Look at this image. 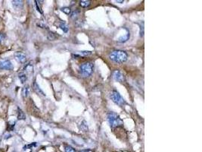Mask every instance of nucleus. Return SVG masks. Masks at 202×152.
Returning <instances> with one entry per match:
<instances>
[{"label":"nucleus","instance_id":"f257e3e1","mask_svg":"<svg viewBox=\"0 0 202 152\" xmlns=\"http://www.w3.org/2000/svg\"><path fill=\"white\" fill-rule=\"evenodd\" d=\"M110 59L116 63H124L127 60L128 56L123 50H114L109 55Z\"/></svg>","mask_w":202,"mask_h":152},{"label":"nucleus","instance_id":"f03ea898","mask_svg":"<svg viewBox=\"0 0 202 152\" xmlns=\"http://www.w3.org/2000/svg\"><path fill=\"white\" fill-rule=\"evenodd\" d=\"M108 121L110 126L113 129L122 126L124 125V122L120 119V117L114 112H110L108 114Z\"/></svg>","mask_w":202,"mask_h":152},{"label":"nucleus","instance_id":"7ed1b4c3","mask_svg":"<svg viewBox=\"0 0 202 152\" xmlns=\"http://www.w3.org/2000/svg\"><path fill=\"white\" fill-rule=\"evenodd\" d=\"M93 69H94V66H93V63L91 62H84L79 67L80 73L84 77H88V76L91 75L92 71H93Z\"/></svg>","mask_w":202,"mask_h":152},{"label":"nucleus","instance_id":"20e7f679","mask_svg":"<svg viewBox=\"0 0 202 152\" xmlns=\"http://www.w3.org/2000/svg\"><path fill=\"white\" fill-rule=\"evenodd\" d=\"M111 99L112 101L118 106H123L125 104L124 98L121 97V95L119 94L117 91H112L111 93Z\"/></svg>","mask_w":202,"mask_h":152},{"label":"nucleus","instance_id":"39448f33","mask_svg":"<svg viewBox=\"0 0 202 152\" xmlns=\"http://www.w3.org/2000/svg\"><path fill=\"white\" fill-rule=\"evenodd\" d=\"M14 68L12 63L9 59H0V69L12 70Z\"/></svg>","mask_w":202,"mask_h":152},{"label":"nucleus","instance_id":"423d86ee","mask_svg":"<svg viewBox=\"0 0 202 152\" xmlns=\"http://www.w3.org/2000/svg\"><path fill=\"white\" fill-rule=\"evenodd\" d=\"M14 57L15 59L20 62L21 63H24L27 60V56L26 55L22 53V52H20V51H18V52H15L14 53Z\"/></svg>","mask_w":202,"mask_h":152},{"label":"nucleus","instance_id":"0eeeda50","mask_svg":"<svg viewBox=\"0 0 202 152\" xmlns=\"http://www.w3.org/2000/svg\"><path fill=\"white\" fill-rule=\"evenodd\" d=\"M113 77L115 81L118 82H122L124 80V75L121 71L119 70H116L113 72Z\"/></svg>","mask_w":202,"mask_h":152},{"label":"nucleus","instance_id":"6e6552de","mask_svg":"<svg viewBox=\"0 0 202 152\" xmlns=\"http://www.w3.org/2000/svg\"><path fill=\"white\" fill-rule=\"evenodd\" d=\"M130 31H127V30H126V33L124 34V35L120 37L117 39V42H119V43H125V42H126V41L130 39Z\"/></svg>","mask_w":202,"mask_h":152},{"label":"nucleus","instance_id":"1a4fd4ad","mask_svg":"<svg viewBox=\"0 0 202 152\" xmlns=\"http://www.w3.org/2000/svg\"><path fill=\"white\" fill-rule=\"evenodd\" d=\"M33 88H34V91L37 94H39V95H40V96H45V94H44V92L43 91V90L39 88V84L36 82H34V84H33Z\"/></svg>","mask_w":202,"mask_h":152},{"label":"nucleus","instance_id":"9d476101","mask_svg":"<svg viewBox=\"0 0 202 152\" xmlns=\"http://www.w3.org/2000/svg\"><path fill=\"white\" fill-rule=\"evenodd\" d=\"M11 4L15 9H21L23 7V2L21 0H14L11 1Z\"/></svg>","mask_w":202,"mask_h":152},{"label":"nucleus","instance_id":"9b49d317","mask_svg":"<svg viewBox=\"0 0 202 152\" xmlns=\"http://www.w3.org/2000/svg\"><path fill=\"white\" fill-rule=\"evenodd\" d=\"M26 119L25 113L20 107H18V119L19 120H24Z\"/></svg>","mask_w":202,"mask_h":152},{"label":"nucleus","instance_id":"f8f14e48","mask_svg":"<svg viewBox=\"0 0 202 152\" xmlns=\"http://www.w3.org/2000/svg\"><path fill=\"white\" fill-rule=\"evenodd\" d=\"M18 78H19L20 81L22 84H24L27 80V76L26 73H24V72H19L18 73Z\"/></svg>","mask_w":202,"mask_h":152},{"label":"nucleus","instance_id":"ddd939ff","mask_svg":"<svg viewBox=\"0 0 202 152\" xmlns=\"http://www.w3.org/2000/svg\"><path fill=\"white\" fill-rule=\"evenodd\" d=\"M30 94V87L29 85H25L22 89V95L23 97H27Z\"/></svg>","mask_w":202,"mask_h":152},{"label":"nucleus","instance_id":"4468645a","mask_svg":"<svg viewBox=\"0 0 202 152\" xmlns=\"http://www.w3.org/2000/svg\"><path fill=\"white\" fill-rule=\"evenodd\" d=\"M90 4H91V2L90 0H82L79 2V5L83 8H86V7L90 6Z\"/></svg>","mask_w":202,"mask_h":152},{"label":"nucleus","instance_id":"2eb2a0df","mask_svg":"<svg viewBox=\"0 0 202 152\" xmlns=\"http://www.w3.org/2000/svg\"><path fill=\"white\" fill-rule=\"evenodd\" d=\"M59 27H60V28H61V29L64 33H67V32H68V29H69V27H68V26H67L66 23H64V22H61V23H60Z\"/></svg>","mask_w":202,"mask_h":152},{"label":"nucleus","instance_id":"dca6fc26","mask_svg":"<svg viewBox=\"0 0 202 152\" xmlns=\"http://www.w3.org/2000/svg\"><path fill=\"white\" fill-rule=\"evenodd\" d=\"M80 129H81V130L84 131V132H86V131H88V126H87V123H86V122L85 120H83V121L81 122V124H80Z\"/></svg>","mask_w":202,"mask_h":152},{"label":"nucleus","instance_id":"f3484780","mask_svg":"<svg viewBox=\"0 0 202 152\" xmlns=\"http://www.w3.org/2000/svg\"><path fill=\"white\" fill-rule=\"evenodd\" d=\"M36 142H34V143L30 144H27V145H25V146L23 148V151H26V150H27V149H31L32 148L36 147Z\"/></svg>","mask_w":202,"mask_h":152},{"label":"nucleus","instance_id":"a211bd4d","mask_svg":"<svg viewBox=\"0 0 202 152\" xmlns=\"http://www.w3.org/2000/svg\"><path fill=\"white\" fill-rule=\"evenodd\" d=\"M34 69V67H33V65L30 62L29 64H27L24 68H23V70L27 71H32Z\"/></svg>","mask_w":202,"mask_h":152},{"label":"nucleus","instance_id":"6ab92c4d","mask_svg":"<svg viewBox=\"0 0 202 152\" xmlns=\"http://www.w3.org/2000/svg\"><path fill=\"white\" fill-rule=\"evenodd\" d=\"M64 151H65V152H76L75 149L70 145H66L64 147Z\"/></svg>","mask_w":202,"mask_h":152},{"label":"nucleus","instance_id":"aec40b11","mask_svg":"<svg viewBox=\"0 0 202 152\" xmlns=\"http://www.w3.org/2000/svg\"><path fill=\"white\" fill-rule=\"evenodd\" d=\"M61 11L63 12L64 13H65V14H67V15H70V12H71L70 9L68 8V7H64V8H62V9H61Z\"/></svg>","mask_w":202,"mask_h":152},{"label":"nucleus","instance_id":"412c9836","mask_svg":"<svg viewBox=\"0 0 202 152\" xmlns=\"http://www.w3.org/2000/svg\"><path fill=\"white\" fill-rule=\"evenodd\" d=\"M14 124H15V122H9V125H8V130L9 131H12L13 129H14Z\"/></svg>","mask_w":202,"mask_h":152},{"label":"nucleus","instance_id":"4be33fe9","mask_svg":"<svg viewBox=\"0 0 202 152\" xmlns=\"http://www.w3.org/2000/svg\"><path fill=\"white\" fill-rule=\"evenodd\" d=\"M78 15H79L78 11L73 12L72 13H71V15H70V17H71V18H72V19H75V18H77Z\"/></svg>","mask_w":202,"mask_h":152},{"label":"nucleus","instance_id":"5701e85b","mask_svg":"<svg viewBox=\"0 0 202 152\" xmlns=\"http://www.w3.org/2000/svg\"><path fill=\"white\" fill-rule=\"evenodd\" d=\"M144 36V23L142 24V26L140 25V37H143Z\"/></svg>","mask_w":202,"mask_h":152},{"label":"nucleus","instance_id":"b1692460","mask_svg":"<svg viewBox=\"0 0 202 152\" xmlns=\"http://www.w3.org/2000/svg\"><path fill=\"white\" fill-rule=\"evenodd\" d=\"M80 54H82L83 56H87V55L91 54V52H90V51H82L80 53Z\"/></svg>","mask_w":202,"mask_h":152},{"label":"nucleus","instance_id":"393cba45","mask_svg":"<svg viewBox=\"0 0 202 152\" xmlns=\"http://www.w3.org/2000/svg\"><path fill=\"white\" fill-rule=\"evenodd\" d=\"M35 3H36V9H37V10H38V12H39L40 13H42V11L40 10V8H39V6L38 5V3H37V1H35Z\"/></svg>","mask_w":202,"mask_h":152},{"label":"nucleus","instance_id":"a878e982","mask_svg":"<svg viewBox=\"0 0 202 152\" xmlns=\"http://www.w3.org/2000/svg\"><path fill=\"white\" fill-rule=\"evenodd\" d=\"M79 152H93L92 150L90 149H86V150H83V151H80Z\"/></svg>","mask_w":202,"mask_h":152},{"label":"nucleus","instance_id":"bb28decb","mask_svg":"<svg viewBox=\"0 0 202 152\" xmlns=\"http://www.w3.org/2000/svg\"><path fill=\"white\" fill-rule=\"evenodd\" d=\"M2 36L0 35V43L2 42Z\"/></svg>","mask_w":202,"mask_h":152},{"label":"nucleus","instance_id":"cd10ccee","mask_svg":"<svg viewBox=\"0 0 202 152\" xmlns=\"http://www.w3.org/2000/svg\"><path fill=\"white\" fill-rule=\"evenodd\" d=\"M117 2H124V1H116Z\"/></svg>","mask_w":202,"mask_h":152},{"label":"nucleus","instance_id":"c85d7f7f","mask_svg":"<svg viewBox=\"0 0 202 152\" xmlns=\"http://www.w3.org/2000/svg\"><path fill=\"white\" fill-rule=\"evenodd\" d=\"M29 152H32V151H29Z\"/></svg>","mask_w":202,"mask_h":152}]
</instances>
